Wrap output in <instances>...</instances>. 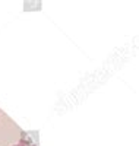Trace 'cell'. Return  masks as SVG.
<instances>
[{
	"label": "cell",
	"instance_id": "6da1fadb",
	"mask_svg": "<svg viewBox=\"0 0 139 146\" xmlns=\"http://www.w3.org/2000/svg\"><path fill=\"white\" fill-rule=\"evenodd\" d=\"M12 146H38V145H37V142H34V140L29 139V135L23 133L22 137H21V140H19V143L12 145Z\"/></svg>",
	"mask_w": 139,
	"mask_h": 146
}]
</instances>
